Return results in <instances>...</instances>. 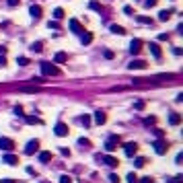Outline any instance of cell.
Instances as JSON below:
<instances>
[{
  "label": "cell",
  "mask_w": 183,
  "mask_h": 183,
  "mask_svg": "<svg viewBox=\"0 0 183 183\" xmlns=\"http://www.w3.org/2000/svg\"><path fill=\"white\" fill-rule=\"evenodd\" d=\"M39 66H41V72L45 76H58L60 74V68L54 66V64H49V62H41Z\"/></svg>",
  "instance_id": "1"
},
{
  "label": "cell",
  "mask_w": 183,
  "mask_h": 183,
  "mask_svg": "<svg viewBox=\"0 0 183 183\" xmlns=\"http://www.w3.org/2000/svg\"><path fill=\"white\" fill-rule=\"evenodd\" d=\"M122 142V138H119V136L117 134H111L107 138V142H105V150H107V152H113V150L117 148V144Z\"/></svg>",
  "instance_id": "2"
},
{
  "label": "cell",
  "mask_w": 183,
  "mask_h": 183,
  "mask_svg": "<svg viewBox=\"0 0 183 183\" xmlns=\"http://www.w3.org/2000/svg\"><path fill=\"white\" fill-rule=\"evenodd\" d=\"M152 146H154V152H156V154H167V150H169V146H167V142H165L163 138L154 140V142H152Z\"/></svg>",
  "instance_id": "3"
},
{
  "label": "cell",
  "mask_w": 183,
  "mask_h": 183,
  "mask_svg": "<svg viewBox=\"0 0 183 183\" xmlns=\"http://www.w3.org/2000/svg\"><path fill=\"white\" fill-rule=\"evenodd\" d=\"M37 150H39V140H29L27 146H25V154L31 156V154H35Z\"/></svg>",
  "instance_id": "4"
},
{
  "label": "cell",
  "mask_w": 183,
  "mask_h": 183,
  "mask_svg": "<svg viewBox=\"0 0 183 183\" xmlns=\"http://www.w3.org/2000/svg\"><path fill=\"white\" fill-rule=\"evenodd\" d=\"M123 152H126V156H136V152H138V144L136 142H128V144H123Z\"/></svg>",
  "instance_id": "5"
},
{
  "label": "cell",
  "mask_w": 183,
  "mask_h": 183,
  "mask_svg": "<svg viewBox=\"0 0 183 183\" xmlns=\"http://www.w3.org/2000/svg\"><path fill=\"white\" fill-rule=\"evenodd\" d=\"M54 134L60 136V138L68 136V126H66V123H62V122H58V123H56V128H54Z\"/></svg>",
  "instance_id": "6"
},
{
  "label": "cell",
  "mask_w": 183,
  "mask_h": 183,
  "mask_svg": "<svg viewBox=\"0 0 183 183\" xmlns=\"http://www.w3.org/2000/svg\"><path fill=\"white\" fill-rule=\"evenodd\" d=\"M14 148V140H10V138H0V150H13Z\"/></svg>",
  "instance_id": "7"
},
{
  "label": "cell",
  "mask_w": 183,
  "mask_h": 183,
  "mask_svg": "<svg viewBox=\"0 0 183 183\" xmlns=\"http://www.w3.org/2000/svg\"><path fill=\"white\" fill-rule=\"evenodd\" d=\"M128 68L130 70H144V68H146V62L144 60H132L128 64Z\"/></svg>",
  "instance_id": "8"
},
{
  "label": "cell",
  "mask_w": 183,
  "mask_h": 183,
  "mask_svg": "<svg viewBox=\"0 0 183 183\" xmlns=\"http://www.w3.org/2000/svg\"><path fill=\"white\" fill-rule=\"evenodd\" d=\"M140 49H142V41L140 39H132V43H130V52L134 56H138L140 54Z\"/></svg>",
  "instance_id": "9"
},
{
  "label": "cell",
  "mask_w": 183,
  "mask_h": 183,
  "mask_svg": "<svg viewBox=\"0 0 183 183\" xmlns=\"http://www.w3.org/2000/svg\"><path fill=\"white\" fill-rule=\"evenodd\" d=\"M103 163L107 165V167H111V169H115L117 165H119V161H117L115 156H111V154H105L103 156Z\"/></svg>",
  "instance_id": "10"
},
{
  "label": "cell",
  "mask_w": 183,
  "mask_h": 183,
  "mask_svg": "<svg viewBox=\"0 0 183 183\" xmlns=\"http://www.w3.org/2000/svg\"><path fill=\"white\" fill-rule=\"evenodd\" d=\"M29 14H31L33 19H41V6H39V4H31V8H29Z\"/></svg>",
  "instance_id": "11"
},
{
  "label": "cell",
  "mask_w": 183,
  "mask_h": 183,
  "mask_svg": "<svg viewBox=\"0 0 183 183\" xmlns=\"http://www.w3.org/2000/svg\"><path fill=\"white\" fill-rule=\"evenodd\" d=\"M148 48H150V54L154 56L156 60H158V58H161V56H163V52H161V45H158V43H150Z\"/></svg>",
  "instance_id": "12"
},
{
  "label": "cell",
  "mask_w": 183,
  "mask_h": 183,
  "mask_svg": "<svg viewBox=\"0 0 183 183\" xmlns=\"http://www.w3.org/2000/svg\"><path fill=\"white\" fill-rule=\"evenodd\" d=\"M2 163H6V165H10V167H14V165L19 163V158H17L14 154H4V156H2Z\"/></svg>",
  "instance_id": "13"
},
{
  "label": "cell",
  "mask_w": 183,
  "mask_h": 183,
  "mask_svg": "<svg viewBox=\"0 0 183 183\" xmlns=\"http://www.w3.org/2000/svg\"><path fill=\"white\" fill-rule=\"evenodd\" d=\"M105 122H107V115H105V111H97V113H95V123H97V126H103Z\"/></svg>",
  "instance_id": "14"
},
{
  "label": "cell",
  "mask_w": 183,
  "mask_h": 183,
  "mask_svg": "<svg viewBox=\"0 0 183 183\" xmlns=\"http://www.w3.org/2000/svg\"><path fill=\"white\" fill-rule=\"evenodd\" d=\"M70 29H72L74 33H82V27H80V23L76 19H70Z\"/></svg>",
  "instance_id": "15"
},
{
  "label": "cell",
  "mask_w": 183,
  "mask_h": 183,
  "mask_svg": "<svg viewBox=\"0 0 183 183\" xmlns=\"http://www.w3.org/2000/svg\"><path fill=\"white\" fill-rule=\"evenodd\" d=\"M169 123H171V126H179V123H181V115H179V113H171V115H169Z\"/></svg>",
  "instance_id": "16"
},
{
  "label": "cell",
  "mask_w": 183,
  "mask_h": 183,
  "mask_svg": "<svg viewBox=\"0 0 183 183\" xmlns=\"http://www.w3.org/2000/svg\"><path fill=\"white\" fill-rule=\"evenodd\" d=\"M66 60H68V56L64 54V52H58V54L54 56V62H56V64H64Z\"/></svg>",
  "instance_id": "17"
},
{
  "label": "cell",
  "mask_w": 183,
  "mask_h": 183,
  "mask_svg": "<svg viewBox=\"0 0 183 183\" xmlns=\"http://www.w3.org/2000/svg\"><path fill=\"white\" fill-rule=\"evenodd\" d=\"M49 161H52V152H48V150L39 152V163H49Z\"/></svg>",
  "instance_id": "18"
},
{
  "label": "cell",
  "mask_w": 183,
  "mask_h": 183,
  "mask_svg": "<svg viewBox=\"0 0 183 183\" xmlns=\"http://www.w3.org/2000/svg\"><path fill=\"white\" fill-rule=\"evenodd\" d=\"M171 14H173V10H161V13H158V21H169L171 19Z\"/></svg>",
  "instance_id": "19"
},
{
  "label": "cell",
  "mask_w": 183,
  "mask_h": 183,
  "mask_svg": "<svg viewBox=\"0 0 183 183\" xmlns=\"http://www.w3.org/2000/svg\"><path fill=\"white\" fill-rule=\"evenodd\" d=\"M31 52H35V54H41V52H43V43H41V41H35V43H31Z\"/></svg>",
  "instance_id": "20"
},
{
  "label": "cell",
  "mask_w": 183,
  "mask_h": 183,
  "mask_svg": "<svg viewBox=\"0 0 183 183\" xmlns=\"http://www.w3.org/2000/svg\"><path fill=\"white\" fill-rule=\"evenodd\" d=\"M109 29H111V33H115V35H123V33H126V29H123L122 25H111Z\"/></svg>",
  "instance_id": "21"
},
{
  "label": "cell",
  "mask_w": 183,
  "mask_h": 183,
  "mask_svg": "<svg viewBox=\"0 0 183 183\" xmlns=\"http://www.w3.org/2000/svg\"><path fill=\"white\" fill-rule=\"evenodd\" d=\"M78 122H80L82 126H84V128H88V126H91V115H87V113H84V115L78 117Z\"/></svg>",
  "instance_id": "22"
},
{
  "label": "cell",
  "mask_w": 183,
  "mask_h": 183,
  "mask_svg": "<svg viewBox=\"0 0 183 183\" xmlns=\"http://www.w3.org/2000/svg\"><path fill=\"white\" fill-rule=\"evenodd\" d=\"M144 165H146V158H144V156H136V161H134L136 169H140V167H144Z\"/></svg>",
  "instance_id": "23"
},
{
  "label": "cell",
  "mask_w": 183,
  "mask_h": 183,
  "mask_svg": "<svg viewBox=\"0 0 183 183\" xmlns=\"http://www.w3.org/2000/svg\"><path fill=\"white\" fill-rule=\"evenodd\" d=\"M80 41H82V45H88V43L93 41V33H84V35L80 37Z\"/></svg>",
  "instance_id": "24"
},
{
  "label": "cell",
  "mask_w": 183,
  "mask_h": 183,
  "mask_svg": "<svg viewBox=\"0 0 183 183\" xmlns=\"http://www.w3.org/2000/svg\"><path fill=\"white\" fill-rule=\"evenodd\" d=\"M25 117V122L27 123H31V126H33V123H41V119L39 117H33V115H23Z\"/></svg>",
  "instance_id": "25"
},
{
  "label": "cell",
  "mask_w": 183,
  "mask_h": 183,
  "mask_svg": "<svg viewBox=\"0 0 183 183\" xmlns=\"http://www.w3.org/2000/svg\"><path fill=\"white\" fill-rule=\"evenodd\" d=\"M54 19H56V21L64 19V8H56V10H54Z\"/></svg>",
  "instance_id": "26"
},
{
  "label": "cell",
  "mask_w": 183,
  "mask_h": 183,
  "mask_svg": "<svg viewBox=\"0 0 183 183\" xmlns=\"http://www.w3.org/2000/svg\"><path fill=\"white\" fill-rule=\"evenodd\" d=\"M138 23H142V25H152V19H150V17H138Z\"/></svg>",
  "instance_id": "27"
},
{
  "label": "cell",
  "mask_w": 183,
  "mask_h": 183,
  "mask_svg": "<svg viewBox=\"0 0 183 183\" xmlns=\"http://www.w3.org/2000/svg\"><path fill=\"white\" fill-rule=\"evenodd\" d=\"M17 64H19V66H27V64H29V58L21 56V58H17Z\"/></svg>",
  "instance_id": "28"
},
{
  "label": "cell",
  "mask_w": 183,
  "mask_h": 183,
  "mask_svg": "<svg viewBox=\"0 0 183 183\" xmlns=\"http://www.w3.org/2000/svg\"><path fill=\"white\" fill-rule=\"evenodd\" d=\"M156 2H158V0H144V6L152 8V6H156Z\"/></svg>",
  "instance_id": "29"
},
{
  "label": "cell",
  "mask_w": 183,
  "mask_h": 183,
  "mask_svg": "<svg viewBox=\"0 0 183 183\" xmlns=\"http://www.w3.org/2000/svg\"><path fill=\"white\" fill-rule=\"evenodd\" d=\"M88 6L93 8V10H101V4H99V2H97V0H93V2H91V4H88Z\"/></svg>",
  "instance_id": "30"
},
{
  "label": "cell",
  "mask_w": 183,
  "mask_h": 183,
  "mask_svg": "<svg viewBox=\"0 0 183 183\" xmlns=\"http://www.w3.org/2000/svg\"><path fill=\"white\" fill-rule=\"evenodd\" d=\"M128 183H138V177H136V173H130V175H128Z\"/></svg>",
  "instance_id": "31"
},
{
  "label": "cell",
  "mask_w": 183,
  "mask_h": 183,
  "mask_svg": "<svg viewBox=\"0 0 183 183\" xmlns=\"http://www.w3.org/2000/svg\"><path fill=\"white\" fill-rule=\"evenodd\" d=\"M152 123H156V117H146L144 119V126H152Z\"/></svg>",
  "instance_id": "32"
},
{
  "label": "cell",
  "mask_w": 183,
  "mask_h": 183,
  "mask_svg": "<svg viewBox=\"0 0 183 183\" xmlns=\"http://www.w3.org/2000/svg\"><path fill=\"white\" fill-rule=\"evenodd\" d=\"M109 183H119V177H117L115 173H111V175H109Z\"/></svg>",
  "instance_id": "33"
},
{
  "label": "cell",
  "mask_w": 183,
  "mask_h": 183,
  "mask_svg": "<svg viewBox=\"0 0 183 183\" xmlns=\"http://www.w3.org/2000/svg\"><path fill=\"white\" fill-rule=\"evenodd\" d=\"M169 183H183V175H177V177H173Z\"/></svg>",
  "instance_id": "34"
},
{
  "label": "cell",
  "mask_w": 183,
  "mask_h": 183,
  "mask_svg": "<svg viewBox=\"0 0 183 183\" xmlns=\"http://www.w3.org/2000/svg\"><path fill=\"white\" fill-rule=\"evenodd\" d=\"M48 27H49V29H60V25H58V21H49Z\"/></svg>",
  "instance_id": "35"
},
{
  "label": "cell",
  "mask_w": 183,
  "mask_h": 183,
  "mask_svg": "<svg viewBox=\"0 0 183 183\" xmlns=\"http://www.w3.org/2000/svg\"><path fill=\"white\" fill-rule=\"evenodd\" d=\"M14 113H17L19 117H23V115H25V113H23V107H21V105H17V107H14Z\"/></svg>",
  "instance_id": "36"
},
{
  "label": "cell",
  "mask_w": 183,
  "mask_h": 183,
  "mask_svg": "<svg viewBox=\"0 0 183 183\" xmlns=\"http://www.w3.org/2000/svg\"><path fill=\"white\" fill-rule=\"evenodd\" d=\"M134 107L138 109V111H142V109H144V101H136V103H134Z\"/></svg>",
  "instance_id": "37"
},
{
  "label": "cell",
  "mask_w": 183,
  "mask_h": 183,
  "mask_svg": "<svg viewBox=\"0 0 183 183\" xmlns=\"http://www.w3.org/2000/svg\"><path fill=\"white\" fill-rule=\"evenodd\" d=\"M60 183H72V179H70L68 175H62L60 177Z\"/></svg>",
  "instance_id": "38"
},
{
  "label": "cell",
  "mask_w": 183,
  "mask_h": 183,
  "mask_svg": "<svg viewBox=\"0 0 183 183\" xmlns=\"http://www.w3.org/2000/svg\"><path fill=\"white\" fill-rule=\"evenodd\" d=\"M103 56H105L107 60H111V58H113V52H111V49H105V52H103Z\"/></svg>",
  "instance_id": "39"
},
{
  "label": "cell",
  "mask_w": 183,
  "mask_h": 183,
  "mask_svg": "<svg viewBox=\"0 0 183 183\" xmlns=\"http://www.w3.org/2000/svg\"><path fill=\"white\" fill-rule=\"evenodd\" d=\"M78 144H80V146H91V142H88L87 138H80V140H78Z\"/></svg>",
  "instance_id": "40"
},
{
  "label": "cell",
  "mask_w": 183,
  "mask_h": 183,
  "mask_svg": "<svg viewBox=\"0 0 183 183\" xmlns=\"http://www.w3.org/2000/svg\"><path fill=\"white\" fill-rule=\"evenodd\" d=\"M167 39H169V35H167V33H161V35H158V41H167Z\"/></svg>",
  "instance_id": "41"
},
{
  "label": "cell",
  "mask_w": 183,
  "mask_h": 183,
  "mask_svg": "<svg viewBox=\"0 0 183 183\" xmlns=\"http://www.w3.org/2000/svg\"><path fill=\"white\" fill-rule=\"evenodd\" d=\"M8 6H19V0H6Z\"/></svg>",
  "instance_id": "42"
},
{
  "label": "cell",
  "mask_w": 183,
  "mask_h": 183,
  "mask_svg": "<svg viewBox=\"0 0 183 183\" xmlns=\"http://www.w3.org/2000/svg\"><path fill=\"white\" fill-rule=\"evenodd\" d=\"M173 54H175V56H181L183 49H181V48H173Z\"/></svg>",
  "instance_id": "43"
},
{
  "label": "cell",
  "mask_w": 183,
  "mask_h": 183,
  "mask_svg": "<svg viewBox=\"0 0 183 183\" xmlns=\"http://www.w3.org/2000/svg\"><path fill=\"white\" fill-rule=\"evenodd\" d=\"M31 82H35V84H41V82H45V80H43L41 76H37V78H33V80H31Z\"/></svg>",
  "instance_id": "44"
},
{
  "label": "cell",
  "mask_w": 183,
  "mask_h": 183,
  "mask_svg": "<svg viewBox=\"0 0 183 183\" xmlns=\"http://www.w3.org/2000/svg\"><path fill=\"white\" fill-rule=\"evenodd\" d=\"M154 134H156V138H163L165 132H163V130H154Z\"/></svg>",
  "instance_id": "45"
},
{
  "label": "cell",
  "mask_w": 183,
  "mask_h": 183,
  "mask_svg": "<svg viewBox=\"0 0 183 183\" xmlns=\"http://www.w3.org/2000/svg\"><path fill=\"white\" fill-rule=\"evenodd\" d=\"M175 161H177V165H181V161H183V154H181V152L177 154V158H175Z\"/></svg>",
  "instance_id": "46"
},
{
  "label": "cell",
  "mask_w": 183,
  "mask_h": 183,
  "mask_svg": "<svg viewBox=\"0 0 183 183\" xmlns=\"http://www.w3.org/2000/svg\"><path fill=\"white\" fill-rule=\"evenodd\" d=\"M60 152H62V154H64V156H70V150H68V148H62Z\"/></svg>",
  "instance_id": "47"
},
{
  "label": "cell",
  "mask_w": 183,
  "mask_h": 183,
  "mask_svg": "<svg viewBox=\"0 0 183 183\" xmlns=\"http://www.w3.org/2000/svg\"><path fill=\"white\" fill-rule=\"evenodd\" d=\"M140 183H152V179H150V177H142V181Z\"/></svg>",
  "instance_id": "48"
},
{
  "label": "cell",
  "mask_w": 183,
  "mask_h": 183,
  "mask_svg": "<svg viewBox=\"0 0 183 183\" xmlns=\"http://www.w3.org/2000/svg\"><path fill=\"white\" fill-rule=\"evenodd\" d=\"M4 64H6V58H4V56H0V66H4Z\"/></svg>",
  "instance_id": "49"
},
{
  "label": "cell",
  "mask_w": 183,
  "mask_h": 183,
  "mask_svg": "<svg viewBox=\"0 0 183 183\" xmlns=\"http://www.w3.org/2000/svg\"><path fill=\"white\" fill-rule=\"evenodd\" d=\"M2 183H17L14 179H2Z\"/></svg>",
  "instance_id": "50"
}]
</instances>
